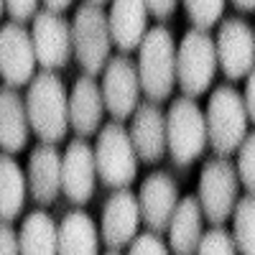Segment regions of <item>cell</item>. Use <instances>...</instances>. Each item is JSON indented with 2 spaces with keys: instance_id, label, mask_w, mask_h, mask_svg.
I'll use <instances>...</instances> for the list:
<instances>
[{
  "instance_id": "9",
  "label": "cell",
  "mask_w": 255,
  "mask_h": 255,
  "mask_svg": "<svg viewBox=\"0 0 255 255\" xmlns=\"http://www.w3.org/2000/svg\"><path fill=\"white\" fill-rule=\"evenodd\" d=\"M28 33H31L36 64H41L44 72H56L69 64L72 33H69V20L61 13H51V10L36 13L33 28Z\"/></svg>"
},
{
  "instance_id": "38",
  "label": "cell",
  "mask_w": 255,
  "mask_h": 255,
  "mask_svg": "<svg viewBox=\"0 0 255 255\" xmlns=\"http://www.w3.org/2000/svg\"><path fill=\"white\" fill-rule=\"evenodd\" d=\"M3 10H5V3H3V0H0V15H3Z\"/></svg>"
},
{
  "instance_id": "21",
  "label": "cell",
  "mask_w": 255,
  "mask_h": 255,
  "mask_svg": "<svg viewBox=\"0 0 255 255\" xmlns=\"http://www.w3.org/2000/svg\"><path fill=\"white\" fill-rule=\"evenodd\" d=\"M202 225H204V215H202V207H199L197 197H184L176 204L171 222L166 227L171 250L176 255H194V250L204 235Z\"/></svg>"
},
{
  "instance_id": "30",
  "label": "cell",
  "mask_w": 255,
  "mask_h": 255,
  "mask_svg": "<svg viewBox=\"0 0 255 255\" xmlns=\"http://www.w3.org/2000/svg\"><path fill=\"white\" fill-rule=\"evenodd\" d=\"M3 3H5L8 15L13 18V23H26V20L36 15L41 0H3Z\"/></svg>"
},
{
  "instance_id": "18",
  "label": "cell",
  "mask_w": 255,
  "mask_h": 255,
  "mask_svg": "<svg viewBox=\"0 0 255 255\" xmlns=\"http://www.w3.org/2000/svg\"><path fill=\"white\" fill-rule=\"evenodd\" d=\"M67 108H69V125L82 138L97 133V128L102 123V113H105V102H102V92L95 77L84 74L74 82V87L67 97Z\"/></svg>"
},
{
  "instance_id": "22",
  "label": "cell",
  "mask_w": 255,
  "mask_h": 255,
  "mask_svg": "<svg viewBox=\"0 0 255 255\" xmlns=\"http://www.w3.org/2000/svg\"><path fill=\"white\" fill-rule=\"evenodd\" d=\"M100 238L87 212H69L56 227V255H97Z\"/></svg>"
},
{
  "instance_id": "16",
  "label": "cell",
  "mask_w": 255,
  "mask_h": 255,
  "mask_svg": "<svg viewBox=\"0 0 255 255\" xmlns=\"http://www.w3.org/2000/svg\"><path fill=\"white\" fill-rule=\"evenodd\" d=\"M140 225V207H138V197L128 189H118L115 194L108 199L102 212V240L110 250H120L123 245H128Z\"/></svg>"
},
{
  "instance_id": "19",
  "label": "cell",
  "mask_w": 255,
  "mask_h": 255,
  "mask_svg": "<svg viewBox=\"0 0 255 255\" xmlns=\"http://www.w3.org/2000/svg\"><path fill=\"white\" fill-rule=\"evenodd\" d=\"M148 10L143 0H113V8L108 13L110 38L120 51H135L145 36Z\"/></svg>"
},
{
  "instance_id": "23",
  "label": "cell",
  "mask_w": 255,
  "mask_h": 255,
  "mask_svg": "<svg viewBox=\"0 0 255 255\" xmlns=\"http://www.w3.org/2000/svg\"><path fill=\"white\" fill-rule=\"evenodd\" d=\"M20 255H56V222L44 209H36L18 230Z\"/></svg>"
},
{
  "instance_id": "35",
  "label": "cell",
  "mask_w": 255,
  "mask_h": 255,
  "mask_svg": "<svg viewBox=\"0 0 255 255\" xmlns=\"http://www.w3.org/2000/svg\"><path fill=\"white\" fill-rule=\"evenodd\" d=\"M232 5H235L238 10H243V13H253L255 0H232Z\"/></svg>"
},
{
  "instance_id": "8",
  "label": "cell",
  "mask_w": 255,
  "mask_h": 255,
  "mask_svg": "<svg viewBox=\"0 0 255 255\" xmlns=\"http://www.w3.org/2000/svg\"><path fill=\"white\" fill-rule=\"evenodd\" d=\"M240 197V181L225 156H217L204 163L199 174V194L197 202L202 207V215L212 225H225L235 209V202Z\"/></svg>"
},
{
  "instance_id": "6",
  "label": "cell",
  "mask_w": 255,
  "mask_h": 255,
  "mask_svg": "<svg viewBox=\"0 0 255 255\" xmlns=\"http://www.w3.org/2000/svg\"><path fill=\"white\" fill-rule=\"evenodd\" d=\"M215 72H217L215 38L199 28L186 31L176 51V82L184 97L194 100L204 95L212 87Z\"/></svg>"
},
{
  "instance_id": "28",
  "label": "cell",
  "mask_w": 255,
  "mask_h": 255,
  "mask_svg": "<svg viewBox=\"0 0 255 255\" xmlns=\"http://www.w3.org/2000/svg\"><path fill=\"white\" fill-rule=\"evenodd\" d=\"M197 255H238V248L232 243L230 232L222 225H215L209 232H204L197 250Z\"/></svg>"
},
{
  "instance_id": "4",
  "label": "cell",
  "mask_w": 255,
  "mask_h": 255,
  "mask_svg": "<svg viewBox=\"0 0 255 255\" xmlns=\"http://www.w3.org/2000/svg\"><path fill=\"white\" fill-rule=\"evenodd\" d=\"M69 33H72V51L79 67L90 77L100 74L110 59V46H113L108 13L102 10V5L82 3L69 23Z\"/></svg>"
},
{
  "instance_id": "14",
  "label": "cell",
  "mask_w": 255,
  "mask_h": 255,
  "mask_svg": "<svg viewBox=\"0 0 255 255\" xmlns=\"http://www.w3.org/2000/svg\"><path fill=\"white\" fill-rule=\"evenodd\" d=\"M95 153L84 138H74L61 156V191L74 204H87L95 194Z\"/></svg>"
},
{
  "instance_id": "12",
  "label": "cell",
  "mask_w": 255,
  "mask_h": 255,
  "mask_svg": "<svg viewBox=\"0 0 255 255\" xmlns=\"http://www.w3.org/2000/svg\"><path fill=\"white\" fill-rule=\"evenodd\" d=\"M36 72V54L31 44V33L20 23H5L0 28V77L5 87H23L33 79Z\"/></svg>"
},
{
  "instance_id": "25",
  "label": "cell",
  "mask_w": 255,
  "mask_h": 255,
  "mask_svg": "<svg viewBox=\"0 0 255 255\" xmlns=\"http://www.w3.org/2000/svg\"><path fill=\"white\" fill-rule=\"evenodd\" d=\"M232 232L230 238L238 248V255H255V202L253 194L238 197L232 209Z\"/></svg>"
},
{
  "instance_id": "17",
  "label": "cell",
  "mask_w": 255,
  "mask_h": 255,
  "mask_svg": "<svg viewBox=\"0 0 255 255\" xmlns=\"http://www.w3.org/2000/svg\"><path fill=\"white\" fill-rule=\"evenodd\" d=\"M26 189L38 204H51L61 191V153L54 143L36 145L28 156Z\"/></svg>"
},
{
  "instance_id": "26",
  "label": "cell",
  "mask_w": 255,
  "mask_h": 255,
  "mask_svg": "<svg viewBox=\"0 0 255 255\" xmlns=\"http://www.w3.org/2000/svg\"><path fill=\"white\" fill-rule=\"evenodd\" d=\"M181 3L186 8L189 20L199 31H209L212 26H217L225 10V0H181Z\"/></svg>"
},
{
  "instance_id": "11",
  "label": "cell",
  "mask_w": 255,
  "mask_h": 255,
  "mask_svg": "<svg viewBox=\"0 0 255 255\" xmlns=\"http://www.w3.org/2000/svg\"><path fill=\"white\" fill-rule=\"evenodd\" d=\"M102 72H105V77L100 84V92H102L105 110L115 118V123L130 118L140 102L135 61H130L128 56H115V59H108Z\"/></svg>"
},
{
  "instance_id": "24",
  "label": "cell",
  "mask_w": 255,
  "mask_h": 255,
  "mask_svg": "<svg viewBox=\"0 0 255 255\" xmlns=\"http://www.w3.org/2000/svg\"><path fill=\"white\" fill-rule=\"evenodd\" d=\"M26 204V176L10 153H0V220H15Z\"/></svg>"
},
{
  "instance_id": "15",
  "label": "cell",
  "mask_w": 255,
  "mask_h": 255,
  "mask_svg": "<svg viewBox=\"0 0 255 255\" xmlns=\"http://www.w3.org/2000/svg\"><path fill=\"white\" fill-rule=\"evenodd\" d=\"M133 123L128 138L133 143V151L140 161L156 163L166 153V115L156 102H138L133 110Z\"/></svg>"
},
{
  "instance_id": "3",
  "label": "cell",
  "mask_w": 255,
  "mask_h": 255,
  "mask_svg": "<svg viewBox=\"0 0 255 255\" xmlns=\"http://www.w3.org/2000/svg\"><path fill=\"white\" fill-rule=\"evenodd\" d=\"M250 120L245 113L243 97L235 87L220 84L209 95V105L204 113V128H207V143L215 148L217 156H232L250 133Z\"/></svg>"
},
{
  "instance_id": "33",
  "label": "cell",
  "mask_w": 255,
  "mask_h": 255,
  "mask_svg": "<svg viewBox=\"0 0 255 255\" xmlns=\"http://www.w3.org/2000/svg\"><path fill=\"white\" fill-rule=\"evenodd\" d=\"M243 97V105H245V113H248V120L253 123L255 120V77L253 72L248 74V82H245V95Z\"/></svg>"
},
{
  "instance_id": "1",
  "label": "cell",
  "mask_w": 255,
  "mask_h": 255,
  "mask_svg": "<svg viewBox=\"0 0 255 255\" xmlns=\"http://www.w3.org/2000/svg\"><path fill=\"white\" fill-rule=\"evenodd\" d=\"M67 90L64 82L54 72H41L31 79L26 95V115L28 128L44 140L59 143L69 130V108H67Z\"/></svg>"
},
{
  "instance_id": "31",
  "label": "cell",
  "mask_w": 255,
  "mask_h": 255,
  "mask_svg": "<svg viewBox=\"0 0 255 255\" xmlns=\"http://www.w3.org/2000/svg\"><path fill=\"white\" fill-rule=\"evenodd\" d=\"M0 255H20V250H18V232L5 220H0Z\"/></svg>"
},
{
  "instance_id": "37",
  "label": "cell",
  "mask_w": 255,
  "mask_h": 255,
  "mask_svg": "<svg viewBox=\"0 0 255 255\" xmlns=\"http://www.w3.org/2000/svg\"><path fill=\"white\" fill-rule=\"evenodd\" d=\"M105 255H120V250H108V253H105Z\"/></svg>"
},
{
  "instance_id": "10",
  "label": "cell",
  "mask_w": 255,
  "mask_h": 255,
  "mask_svg": "<svg viewBox=\"0 0 255 255\" xmlns=\"http://www.w3.org/2000/svg\"><path fill=\"white\" fill-rule=\"evenodd\" d=\"M217 64L227 79H243L255 67V33L248 20L225 18L215 38Z\"/></svg>"
},
{
  "instance_id": "32",
  "label": "cell",
  "mask_w": 255,
  "mask_h": 255,
  "mask_svg": "<svg viewBox=\"0 0 255 255\" xmlns=\"http://www.w3.org/2000/svg\"><path fill=\"white\" fill-rule=\"evenodd\" d=\"M143 3H145V10L151 13L153 18L163 20V18H168V15H174L179 0H143Z\"/></svg>"
},
{
  "instance_id": "20",
  "label": "cell",
  "mask_w": 255,
  "mask_h": 255,
  "mask_svg": "<svg viewBox=\"0 0 255 255\" xmlns=\"http://www.w3.org/2000/svg\"><path fill=\"white\" fill-rule=\"evenodd\" d=\"M28 115L26 102L13 87L0 90V148L3 153H20L28 145Z\"/></svg>"
},
{
  "instance_id": "2",
  "label": "cell",
  "mask_w": 255,
  "mask_h": 255,
  "mask_svg": "<svg viewBox=\"0 0 255 255\" xmlns=\"http://www.w3.org/2000/svg\"><path fill=\"white\" fill-rule=\"evenodd\" d=\"M135 72L140 92H145L151 102H161L171 95L176 84V44L168 28L153 26L145 31L138 44Z\"/></svg>"
},
{
  "instance_id": "29",
  "label": "cell",
  "mask_w": 255,
  "mask_h": 255,
  "mask_svg": "<svg viewBox=\"0 0 255 255\" xmlns=\"http://www.w3.org/2000/svg\"><path fill=\"white\" fill-rule=\"evenodd\" d=\"M128 255H168V248L163 245L161 235H156V232H143V235L130 240V253Z\"/></svg>"
},
{
  "instance_id": "13",
  "label": "cell",
  "mask_w": 255,
  "mask_h": 255,
  "mask_svg": "<svg viewBox=\"0 0 255 255\" xmlns=\"http://www.w3.org/2000/svg\"><path fill=\"white\" fill-rule=\"evenodd\" d=\"M176 204H179V186L168 174L153 171L143 179L138 191V207H140V220L148 225L151 232H156V235L166 232Z\"/></svg>"
},
{
  "instance_id": "34",
  "label": "cell",
  "mask_w": 255,
  "mask_h": 255,
  "mask_svg": "<svg viewBox=\"0 0 255 255\" xmlns=\"http://www.w3.org/2000/svg\"><path fill=\"white\" fill-rule=\"evenodd\" d=\"M72 3H74V0H44L46 10H51V13H61V10H67Z\"/></svg>"
},
{
  "instance_id": "7",
  "label": "cell",
  "mask_w": 255,
  "mask_h": 255,
  "mask_svg": "<svg viewBox=\"0 0 255 255\" xmlns=\"http://www.w3.org/2000/svg\"><path fill=\"white\" fill-rule=\"evenodd\" d=\"M95 153V171L97 176L115 189H125L135 181L138 174V156L133 151V143L128 138V130L120 123H108L100 128Z\"/></svg>"
},
{
  "instance_id": "36",
  "label": "cell",
  "mask_w": 255,
  "mask_h": 255,
  "mask_svg": "<svg viewBox=\"0 0 255 255\" xmlns=\"http://www.w3.org/2000/svg\"><path fill=\"white\" fill-rule=\"evenodd\" d=\"M87 3H95V5H102V3H108V0H87Z\"/></svg>"
},
{
  "instance_id": "27",
  "label": "cell",
  "mask_w": 255,
  "mask_h": 255,
  "mask_svg": "<svg viewBox=\"0 0 255 255\" xmlns=\"http://www.w3.org/2000/svg\"><path fill=\"white\" fill-rule=\"evenodd\" d=\"M235 153H238V163H235L238 181L245 186L248 194H253V189H255V135L253 133L245 135V140L240 143Z\"/></svg>"
},
{
  "instance_id": "5",
  "label": "cell",
  "mask_w": 255,
  "mask_h": 255,
  "mask_svg": "<svg viewBox=\"0 0 255 255\" xmlns=\"http://www.w3.org/2000/svg\"><path fill=\"white\" fill-rule=\"evenodd\" d=\"M207 148L204 113L191 97H179L166 113V151L176 166H191Z\"/></svg>"
}]
</instances>
